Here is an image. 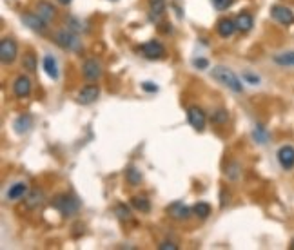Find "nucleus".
Wrapping results in <instances>:
<instances>
[{
	"label": "nucleus",
	"instance_id": "21",
	"mask_svg": "<svg viewBox=\"0 0 294 250\" xmlns=\"http://www.w3.org/2000/svg\"><path fill=\"white\" fill-rule=\"evenodd\" d=\"M147 4H149L151 20L158 22V20H160V18L165 15V0H149Z\"/></svg>",
	"mask_w": 294,
	"mask_h": 250
},
{
	"label": "nucleus",
	"instance_id": "32",
	"mask_svg": "<svg viewBox=\"0 0 294 250\" xmlns=\"http://www.w3.org/2000/svg\"><path fill=\"white\" fill-rule=\"evenodd\" d=\"M211 2H213L214 9H218V11H227L229 7L234 4V0H211Z\"/></svg>",
	"mask_w": 294,
	"mask_h": 250
},
{
	"label": "nucleus",
	"instance_id": "5",
	"mask_svg": "<svg viewBox=\"0 0 294 250\" xmlns=\"http://www.w3.org/2000/svg\"><path fill=\"white\" fill-rule=\"evenodd\" d=\"M20 20L26 27H29L31 31H35L38 35H46V31H48V22L42 20L35 11H22Z\"/></svg>",
	"mask_w": 294,
	"mask_h": 250
},
{
	"label": "nucleus",
	"instance_id": "19",
	"mask_svg": "<svg viewBox=\"0 0 294 250\" xmlns=\"http://www.w3.org/2000/svg\"><path fill=\"white\" fill-rule=\"evenodd\" d=\"M33 127V116L31 114H20L15 122H13V129L17 134H26Z\"/></svg>",
	"mask_w": 294,
	"mask_h": 250
},
{
	"label": "nucleus",
	"instance_id": "33",
	"mask_svg": "<svg viewBox=\"0 0 294 250\" xmlns=\"http://www.w3.org/2000/svg\"><path fill=\"white\" fill-rule=\"evenodd\" d=\"M192 66L196 67L198 71H205V69L209 67V60H205V58H196L194 62H192Z\"/></svg>",
	"mask_w": 294,
	"mask_h": 250
},
{
	"label": "nucleus",
	"instance_id": "27",
	"mask_svg": "<svg viewBox=\"0 0 294 250\" xmlns=\"http://www.w3.org/2000/svg\"><path fill=\"white\" fill-rule=\"evenodd\" d=\"M227 120H229V111H227V109L218 107V109H214V111L211 113V124L223 125V124H227Z\"/></svg>",
	"mask_w": 294,
	"mask_h": 250
},
{
	"label": "nucleus",
	"instance_id": "6",
	"mask_svg": "<svg viewBox=\"0 0 294 250\" xmlns=\"http://www.w3.org/2000/svg\"><path fill=\"white\" fill-rule=\"evenodd\" d=\"M104 75V66L100 60L96 58H87L82 64V76L87 80V82H98Z\"/></svg>",
	"mask_w": 294,
	"mask_h": 250
},
{
	"label": "nucleus",
	"instance_id": "37",
	"mask_svg": "<svg viewBox=\"0 0 294 250\" xmlns=\"http://www.w3.org/2000/svg\"><path fill=\"white\" fill-rule=\"evenodd\" d=\"M56 2H58V4H64V6H67V4H71L73 0H56Z\"/></svg>",
	"mask_w": 294,
	"mask_h": 250
},
{
	"label": "nucleus",
	"instance_id": "29",
	"mask_svg": "<svg viewBox=\"0 0 294 250\" xmlns=\"http://www.w3.org/2000/svg\"><path fill=\"white\" fill-rule=\"evenodd\" d=\"M252 138H254V142L256 143L265 145V143L269 142V132L265 131L264 125H256V127H254V131H252Z\"/></svg>",
	"mask_w": 294,
	"mask_h": 250
},
{
	"label": "nucleus",
	"instance_id": "28",
	"mask_svg": "<svg viewBox=\"0 0 294 250\" xmlns=\"http://www.w3.org/2000/svg\"><path fill=\"white\" fill-rule=\"evenodd\" d=\"M272 60L276 62L278 66H283V67L294 66V51H287V53L274 54V56H272Z\"/></svg>",
	"mask_w": 294,
	"mask_h": 250
},
{
	"label": "nucleus",
	"instance_id": "16",
	"mask_svg": "<svg viewBox=\"0 0 294 250\" xmlns=\"http://www.w3.org/2000/svg\"><path fill=\"white\" fill-rule=\"evenodd\" d=\"M234 22H236V29L240 31V33H249L252 29V25H254V18H252L251 13L241 11L236 15Z\"/></svg>",
	"mask_w": 294,
	"mask_h": 250
},
{
	"label": "nucleus",
	"instance_id": "26",
	"mask_svg": "<svg viewBox=\"0 0 294 250\" xmlns=\"http://www.w3.org/2000/svg\"><path fill=\"white\" fill-rule=\"evenodd\" d=\"M192 214L196 216V218H200V220H207L211 216V212H213V208H211V205L207 201H198L192 205Z\"/></svg>",
	"mask_w": 294,
	"mask_h": 250
},
{
	"label": "nucleus",
	"instance_id": "1",
	"mask_svg": "<svg viewBox=\"0 0 294 250\" xmlns=\"http://www.w3.org/2000/svg\"><path fill=\"white\" fill-rule=\"evenodd\" d=\"M211 76H213V80H216L220 85L227 87L229 91H233V93H236V95L243 93V83H241V80L236 76L234 71H231L229 67L214 66L213 69H211Z\"/></svg>",
	"mask_w": 294,
	"mask_h": 250
},
{
	"label": "nucleus",
	"instance_id": "17",
	"mask_svg": "<svg viewBox=\"0 0 294 250\" xmlns=\"http://www.w3.org/2000/svg\"><path fill=\"white\" fill-rule=\"evenodd\" d=\"M42 201H44V192L40 191V189H33V191L27 192L24 198V205L26 208H29V210L38 208L42 205Z\"/></svg>",
	"mask_w": 294,
	"mask_h": 250
},
{
	"label": "nucleus",
	"instance_id": "34",
	"mask_svg": "<svg viewBox=\"0 0 294 250\" xmlns=\"http://www.w3.org/2000/svg\"><path fill=\"white\" fill-rule=\"evenodd\" d=\"M243 80H245L247 83H251V85H258L260 83V76L252 75V73H243Z\"/></svg>",
	"mask_w": 294,
	"mask_h": 250
},
{
	"label": "nucleus",
	"instance_id": "35",
	"mask_svg": "<svg viewBox=\"0 0 294 250\" xmlns=\"http://www.w3.org/2000/svg\"><path fill=\"white\" fill-rule=\"evenodd\" d=\"M142 89H144L145 93H156V91H158V85L153 82H144L142 83Z\"/></svg>",
	"mask_w": 294,
	"mask_h": 250
},
{
	"label": "nucleus",
	"instance_id": "8",
	"mask_svg": "<svg viewBox=\"0 0 294 250\" xmlns=\"http://www.w3.org/2000/svg\"><path fill=\"white\" fill-rule=\"evenodd\" d=\"M140 51L147 60H162L165 58V48L160 40H149L140 46Z\"/></svg>",
	"mask_w": 294,
	"mask_h": 250
},
{
	"label": "nucleus",
	"instance_id": "23",
	"mask_svg": "<svg viewBox=\"0 0 294 250\" xmlns=\"http://www.w3.org/2000/svg\"><path fill=\"white\" fill-rule=\"evenodd\" d=\"M241 173H243V169H241V165L238 161H229L223 174H225V178H227L229 181H238V179L241 178Z\"/></svg>",
	"mask_w": 294,
	"mask_h": 250
},
{
	"label": "nucleus",
	"instance_id": "25",
	"mask_svg": "<svg viewBox=\"0 0 294 250\" xmlns=\"http://www.w3.org/2000/svg\"><path fill=\"white\" fill-rule=\"evenodd\" d=\"M131 207L136 208L142 214H149L151 212V201L145 196H133L131 198Z\"/></svg>",
	"mask_w": 294,
	"mask_h": 250
},
{
	"label": "nucleus",
	"instance_id": "4",
	"mask_svg": "<svg viewBox=\"0 0 294 250\" xmlns=\"http://www.w3.org/2000/svg\"><path fill=\"white\" fill-rule=\"evenodd\" d=\"M18 56V44L15 42V38H2L0 42V62L4 66H11L13 62L17 60Z\"/></svg>",
	"mask_w": 294,
	"mask_h": 250
},
{
	"label": "nucleus",
	"instance_id": "12",
	"mask_svg": "<svg viewBox=\"0 0 294 250\" xmlns=\"http://www.w3.org/2000/svg\"><path fill=\"white\" fill-rule=\"evenodd\" d=\"M278 163L282 167L283 171H293L294 169V147L293 145H283L278 150Z\"/></svg>",
	"mask_w": 294,
	"mask_h": 250
},
{
	"label": "nucleus",
	"instance_id": "22",
	"mask_svg": "<svg viewBox=\"0 0 294 250\" xmlns=\"http://www.w3.org/2000/svg\"><path fill=\"white\" fill-rule=\"evenodd\" d=\"M20 64H22V69H24L26 73H29V75H33V73H36V56L33 51H26L24 54H22V58H20Z\"/></svg>",
	"mask_w": 294,
	"mask_h": 250
},
{
	"label": "nucleus",
	"instance_id": "31",
	"mask_svg": "<svg viewBox=\"0 0 294 250\" xmlns=\"http://www.w3.org/2000/svg\"><path fill=\"white\" fill-rule=\"evenodd\" d=\"M66 25H67V29H71V31H75V33H82V22L78 20V18H75V17H69V18H66Z\"/></svg>",
	"mask_w": 294,
	"mask_h": 250
},
{
	"label": "nucleus",
	"instance_id": "3",
	"mask_svg": "<svg viewBox=\"0 0 294 250\" xmlns=\"http://www.w3.org/2000/svg\"><path fill=\"white\" fill-rule=\"evenodd\" d=\"M51 205H53L62 216H75L78 210H80V200H78L75 194H71V192L56 194V196L53 198Z\"/></svg>",
	"mask_w": 294,
	"mask_h": 250
},
{
	"label": "nucleus",
	"instance_id": "10",
	"mask_svg": "<svg viewBox=\"0 0 294 250\" xmlns=\"http://www.w3.org/2000/svg\"><path fill=\"white\" fill-rule=\"evenodd\" d=\"M270 17L274 18L278 24H282V25H293L294 24V13L291 11L287 6H280V4L272 6L270 7Z\"/></svg>",
	"mask_w": 294,
	"mask_h": 250
},
{
	"label": "nucleus",
	"instance_id": "20",
	"mask_svg": "<svg viewBox=\"0 0 294 250\" xmlns=\"http://www.w3.org/2000/svg\"><path fill=\"white\" fill-rule=\"evenodd\" d=\"M42 67H44V71H46V75H48L51 80H58V76H60V73H58V64H56V60H54L51 54H46V56H44Z\"/></svg>",
	"mask_w": 294,
	"mask_h": 250
},
{
	"label": "nucleus",
	"instance_id": "30",
	"mask_svg": "<svg viewBox=\"0 0 294 250\" xmlns=\"http://www.w3.org/2000/svg\"><path fill=\"white\" fill-rule=\"evenodd\" d=\"M114 214L118 216V220L120 221H131V210H129V207H126L124 203H118L116 207H114Z\"/></svg>",
	"mask_w": 294,
	"mask_h": 250
},
{
	"label": "nucleus",
	"instance_id": "11",
	"mask_svg": "<svg viewBox=\"0 0 294 250\" xmlns=\"http://www.w3.org/2000/svg\"><path fill=\"white\" fill-rule=\"evenodd\" d=\"M31 89H33V83H31L29 76L20 75V76L15 78V82H13V95L17 96V98H27L31 95Z\"/></svg>",
	"mask_w": 294,
	"mask_h": 250
},
{
	"label": "nucleus",
	"instance_id": "15",
	"mask_svg": "<svg viewBox=\"0 0 294 250\" xmlns=\"http://www.w3.org/2000/svg\"><path fill=\"white\" fill-rule=\"evenodd\" d=\"M236 31H238L236 29V22H234L233 18L223 17L216 22V33L220 38H231Z\"/></svg>",
	"mask_w": 294,
	"mask_h": 250
},
{
	"label": "nucleus",
	"instance_id": "7",
	"mask_svg": "<svg viewBox=\"0 0 294 250\" xmlns=\"http://www.w3.org/2000/svg\"><path fill=\"white\" fill-rule=\"evenodd\" d=\"M187 122L194 131L204 132L205 125H207V116H205L204 109L198 107V105H191L187 109Z\"/></svg>",
	"mask_w": 294,
	"mask_h": 250
},
{
	"label": "nucleus",
	"instance_id": "14",
	"mask_svg": "<svg viewBox=\"0 0 294 250\" xmlns=\"http://www.w3.org/2000/svg\"><path fill=\"white\" fill-rule=\"evenodd\" d=\"M35 13L49 24V22H53L54 17H56V7H54L51 2H48V0H38L35 4Z\"/></svg>",
	"mask_w": 294,
	"mask_h": 250
},
{
	"label": "nucleus",
	"instance_id": "36",
	"mask_svg": "<svg viewBox=\"0 0 294 250\" xmlns=\"http://www.w3.org/2000/svg\"><path fill=\"white\" fill-rule=\"evenodd\" d=\"M158 249L160 250H176L178 249V245H174L173 241H162V243L158 245Z\"/></svg>",
	"mask_w": 294,
	"mask_h": 250
},
{
	"label": "nucleus",
	"instance_id": "2",
	"mask_svg": "<svg viewBox=\"0 0 294 250\" xmlns=\"http://www.w3.org/2000/svg\"><path fill=\"white\" fill-rule=\"evenodd\" d=\"M54 44L64 51H69V53H82L84 51V46L80 42L78 33L67 29V27L54 33Z\"/></svg>",
	"mask_w": 294,
	"mask_h": 250
},
{
	"label": "nucleus",
	"instance_id": "24",
	"mask_svg": "<svg viewBox=\"0 0 294 250\" xmlns=\"http://www.w3.org/2000/svg\"><path fill=\"white\" fill-rule=\"evenodd\" d=\"M142 179H144V176H142V171H140L138 167H127V171H126V181L131 187H136V185L142 183Z\"/></svg>",
	"mask_w": 294,
	"mask_h": 250
},
{
	"label": "nucleus",
	"instance_id": "38",
	"mask_svg": "<svg viewBox=\"0 0 294 250\" xmlns=\"http://www.w3.org/2000/svg\"><path fill=\"white\" fill-rule=\"evenodd\" d=\"M289 249L294 250V239H293V241H291V245H289Z\"/></svg>",
	"mask_w": 294,
	"mask_h": 250
},
{
	"label": "nucleus",
	"instance_id": "13",
	"mask_svg": "<svg viewBox=\"0 0 294 250\" xmlns=\"http://www.w3.org/2000/svg\"><path fill=\"white\" fill-rule=\"evenodd\" d=\"M191 212H192V208H189L187 205H184L182 201H174L171 203L167 207V214L169 218H173V220L176 221H186L191 218Z\"/></svg>",
	"mask_w": 294,
	"mask_h": 250
},
{
	"label": "nucleus",
	"instance_id": "9",
	"mask_svg": "<svg viewBox=\"0 0 294 250\" xmlns=\"http://www.w3.org/2000/svg\"><path fill=\"white\" fill-rule=\"evenodd\" d=\"M98 96H100V85H96L95 82H89L78 91L77 100L80 103H84V105H89V103H95L98 100Z\"/></svg>",
	"mask_w": 294,
	"mask_h": 250
},
{
	"label": "nucleus",
	"instance_id": "18",
	"mask_svg": "<svg viewBox=\"0 0 294 250\" xmlns=\"http://www.w3.org/2000/svg\"><path fill=\"white\" fill-rule=\"evenodd\" d=\"M27 192H29L27 183H24V181H17V183H13L11 187H9V191H7V200H9V201L22 200V198H26Z\"/></svg>",
	"mask_w": 294,
	"mask_h": 250
}]
</instances>
